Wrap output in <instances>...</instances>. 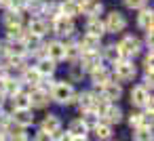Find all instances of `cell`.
<instances>
[{
  "label": "cell",
  "mask_w": 154,
  "mask_h": 141,
  "mask_svg": "<svg viewBox=\"0 0 154 141\" xmlns=\"http://www.w3.org/2000/svg\"><path fill=\"white\" fill-rule=\"evenodd\" d=\"M9 4H11V0H0V9H9Z\"/></svg>",
  "instance_id": "obj_46"
},
{
  "label": "cell",
  "mask_w": 154,
  "mask_h": 141,
  "mask_svg": "<svg viewBox=\"0 0 154 141\" xmlns=\"http://www.w3.org/2000/svg\"><path fill=\"white\" fill-rule=\"evenodd\" d=\"M30 141H53V135H49V133L38 128L34 135H30Z\"/></svg>",
  "instance_id": "obj_41"
},
{
  "label": "cell",
  "mask_w": 154,
  "mask_h": 141,
  "mask_svg": "<svg viewBox=\"0 0 154 141\" xmlns=\"http://www.w3.org/2000/svg\"><path fill=\"white\" fill-rule=\"evenodd\" d=\"M63 46H66V59L63 61H70V63H78V59H80V46H78V38H70V40H66L63 42Z\"/></svg>",
  "instance_id": "obj_24"
},
{
  "label": "cell",
  "mask_w": 154,
  "mask_h": 141,
  "mask_svg": "<svg viewBox=\"0 0 154 141\" xmlns=\"http://www.w3.org/2000/svg\"><path fill=\"white\" fill-rule=\"evenodd\" d=\"M13 110H30V95L28 93H17L15 97L9 99Z\"/></svg>",
  "instance_id": "obj_34"
},
{
  "label": "cell",
  "mask_w": 154,
  "mask_h": 141,
  "mask_svg": "<svg viewBox=\"0 0 154 141\" xmlns=\"http://www.w3.org/2000/svg\"><path fill=\"white\" fill-rule=\"evenodd\" d=\"M0 91L5 93L7 99L15 97L17 93H21V82H19V78H17V76H7V78H2V80H0Z\"/></svg>",
  "instance_id": "obj_16"
},
{
  "label": "cell",
  "mask_w": 154,
  "mask_h": 141,
  "mask_svg": "<svg viewBox=\"0 0 154 141\" xmlns=\"http://www.w3.org/2000/svg\"><path fill=\"white\" fill-rule=\"evenodd\" d=\"M150 97H152V93H148L141 84H135V86L131 88V93H129V101H131V105L137 107V110H141L143 103H146Z\"/></svg>",
  "instance_id": "obj_17"
},
{
  "label": "cell",
  "mask_w": 154,
  "mask_h": 141,
  "mask_svg": "<svg viewBox=\"0 0 154 141\" xmlns=\"http://www.w3.org/2000/svg\"><path fill=\"white\" fill-rule=\"evenodd\" d=\"M116 44H118V49L122 53V59H133L143 49V42L139 40V36H133V34H125Z\"/></svg>",
  "instance_id": "obj_3"
},
{
  "label": "cell",
  "mask_w": 154,
  "mask_h": 141,
  "mask_svg": "<svg viewBox=\"0 0 154 141\" xmlns=\"http://www.w3.org/2000/svg\"><path fill=\"white\" fill-rule=\"evenodd\" d=\"M23 7H26V0H11V4L7 11H15V13H23Z\"/></svg>",
  "instance_id": "obj_42"
},
{
  "label": "cell",
  "mask_w": 154,
  "mask_h": 141,
  "mask_svg": "<svg viewBox=\"0 0 154 141\" xmlns=\"http://www.w3.org/2000/svg\"><path fill=\"white\" fill-rule=\"evenodd\" d=\"M26 32L32 34V36H38V38H45L49 32H51V23L42 17H32L26 26Z\"/></svg>",
  "instance_id": "obj_9"
},
{
  "label": "cell",
  "mask_w": 154,
  "mask_h": 141,
  "mask_svg": "<svg viewBox=\"0 0 154 141\" xmlns=\"http://www.w3.org/2000/svg\"><path fill=\"white\" fill-rule=\"evenodd\" d=\"M19 82H21L23 86H28V88H36L38 82H40V74L34 70V65H28V68L19 74Z\"/></svg>",
  "instance_id": "obj_22"
},
{
  "label": "cell",
  "mask_w": 154,
  "mask_h": 141,
  "mask_svg": "<svg viewBox=\"0 0 154 141\" xmlns=\"http://www.w3.org/2000/svg\"><path fill=\"white\" fill-rule=\"evenodd\" d=\"M101 120H103V122H108L110 126H116V124H120V122L125 120V112H122V107H120L118 103H110V105H108V110L103 112Z\"/></svg>",
  "instance_id": "obj_15"
},
{
  "label": "cell",
  "mask_w": 154,
  "mask_h": 141,
  "mask_svg": "<svg viewBox=\"0 0 154 141\" xmlns=\"http://www.w3.org/2000/svg\"><path fill=\"white\" fill-rule=\"evenodd\" d=\"M2 23H5L7 30L9 28H21L23 26V15L21 13H15V11H7L2 15Z\"/></svg>",
  "instance_id": "obj_31"
},
{
  "label": "cell",
  "mask_w": 154,
  "mask_h": 141,
  "mask_svg": "<svg viewBox=\"0 0 154 141\" xmlns=\"http://www.w3.org/2000/svg\"><path fill=\"white\" fill-rule=\"evenodd\" d=\"M49 97H51V103H57V105H74L76 103V88L68 80H57V84L53 86V91L49 93Z\"/></svg>",
  "instance_id": "obj_1"
},
{
  "label": "cell",
  "mask_w": 154,
  "mask_h": 141,
  "mask_svg": "<svg viewBox=\"0 0 154 141\" xmlns=\"http://www.w3.org/2000/svg\"><path fill=\"white\" fill-rule=\"evenodd\" d=\"M137 78V65L133 63V59H120L118 63L112 65V80L125 84V82H133Z\"/></svg>",
  "instance_id": "obj_2"
},
{
  "label": "cell",
  "mask_w": 154,
  "mask_h": 141,
  "mask_svg": "<svg viewBox=\"0 0 154 141\" xmlns=\"http://www.w3.org/2000/svg\"><path fill=\"white\" fill-rule=\"evenodd\" d=\"M9 57V42L2 38V40H0V61H5Z\"/></svg>",
  "instance_id": "obj_43"
},
{
  "label": "cell",
  "mask_w": 154,
  "mask_h": 141,
  "mask_svg": "<svg viewBox=\"0 0 154 141\" xmlns=\"http://www.w3.org/2000/svg\"><path fill=\"white\" fill-rule=\"evenodd\" d=\"M38 128L45 130V133H49V135H57L59 130H63V122H61V118H59L57 114L49 112V114H45V118L40 120Z\"/></svg>",
  "instance_id": "obj_8"
},
{
  "label": "cell",
  "mask_w": 154,
  "mask_h": 141,
  "mask_svg": "<svg viewBox=\"0 0 154 141\" xmlns=\"http://www.w3.org/2000/svg\"><path fill=\"white\" fill-rule=\"evenodd\" d=\"M85 34L95 36V38H103V34H106L103 19H101V17H91V19H87V23H85Z\"/></svg>",
  "instance_id": "obj_20"
},
{
  "label": "cell",
  "mask_w": 154,
  "mask_h": 141,
  "mask_svg": "<svg viewBox=\"0 0 154 141\" xmlns=\"http://www.w3.org/2000/svg\"><path fill=\"white\" fill-rule=\"evenodd\" d=\"M59 7L63 17H70V19L80 17V0H59Z\"/></svg>",
  "instance_id": "obj_23"
},
{
  "label": "cell",
  "mask_w": 154,
  "mask_h": 141,
  "mask_svg": "<svg viewBox=\"0 0 154 141\" xmlns=\"http://www.w3.org/2000/svg\"><path fill=\"white\" fill-rule=\"evenodd\" d=\"M23 38H26V28L23 26L21 28H9L5 32V40L7 42H23Z\"/></svg>",
  "instance_id": "obj_33"
},
{
  "label": "cell",
  "mask_w": 154,
  "mask_h": 141,
  "mask_svg": "<svg viewBox=\"0 0 154 141\" xmlns=\"http://www.w3.org/2000/svg\"><path fill=\"white\" fill-rule=\"evenodd\" d=\"M139 84H141L148 93H152V76H143V80H141Z\"/></svg>",
  "instance_id": "obj_45"
},
{
  "label": "cell",
  "mask_w": 154,
  "mask_h": 141,
  "mask_svg": "<svg viewBox=\"0 0 154 141\" xmlns=\"http://www.w3.org/2000/svg\"><path fill=\"white\" fill-rule=\"evenodd\" d=\"M45 57H49L51 61L59 63L66 59V46H63V40H51V42H45Z\"/></svg>",
  "instance_id": "obj_10"
},
{
  "label": "cell",
  "mask_w": 154,
  "mask_h": 141,
  "mask_svg": "<svg viewBox=\"0 0 154 141\" xmlns=\"http://www.w3.org/2000/svg\"><path fill=\"white\" fill-rule=\"evenodd\" d=\"M122 2H125V7L131 9V11H141V9L148 7V0H122Z\"/></svg>",
  "instance_id": "obj_40"
},
{
  "label": "cell",
  "mask_w": 154,
  "mask_h": 141,
  "mask_svg": "<svg viewBox=\"0 0 154 141\" xmlns=\"http://www.w3.org/2000/svg\"><path fill=\"white\" fill-rule=\"evenodd\" d=\"M66 133H70V137H74V139H78V137H89V128L82 124L80 118H72V120L68 122Z\"/></svg>",
  "instance_id": "obj_25"
},
{
  "label": "cell",
  "mask_w": 154,
  "mask_h": 141,
  "mask_svg": "<svg viewBox=\"0 0 154 141\" xmlns=\"http://www.w3.org/2000/svg\"><path fill=\"white\" fill-rule=\"evenodd\" d=\"M2 78H7V70H5L2 63H0V80H2Z\"/></svg>",
  "instance_id": "obj_47"
},
{
  "label": "cell",
  "mask_w": 154,
  "mask_h": 141,
  "mask_svg": "<svg viewBox=\"0 0 154 141\" xmlns=\"http://www.w3.org/2000/svg\"><path fill=\"white\" fill-rule=\"evenodd\" d=\"M152 38H154V30H146L143 32V42H146L148 51H152Z\"/></svg>",
  "instance_id": "obj_44"
},
{
  "label": "cell",
  "mask_w": 154,
  "mask_h": 141,
  "mask_svg": "<svg viewBox=\"0 0 154 141\" xmlns=\"http://www.w3.org/2000/svg\"><path fill=\"white\" fill-rule=\"evenodd\" d=\"M61 15V7H59V0H47L45 9H42V19H47L49 23L53 19H57Z\"/></svg>",
  "instance_id": "obj_28"
},
{
  "label": "cell",
  "mask_w": 154,
  "mask_h": 141,
  "mask_svg": "<svg viewBox=\"0 0 154 141\" xmlns=\"http://www.w3.org/2000/svg\"><path fill=\"white\" fill-rule=\"evenodd\" d=\"M74 105L78 107L80 114L91 110V105H93V91H76V103Z\"/></svg>",
  "instance_id": "obj_26"
},
{
  "label": "cell",
  "mask_w": 154,
  "mask_h": 141,
  "mask_svg": "<svg viewBox=\"0 0 154 141\" xmlns=\"http://www.w3.org/2000/svg\"><path fill=\"white\" fill-rule=\"evenodd\" d=\"M112 141H114V139H112Z\"/></svg>",
  "instance_id": "obj_49"
},
{
  "label": "cell",
  "mask_w": 154,
  "mask_h": 141,
  "mask_svg": "<svg viewBox=\"0 0 154 141\" xmlns=\"http://www.w3.org/2000/svg\"><path fill=\"white\" fill-rule=\"evenodd\" d=\"M11 122L15 124V126H19V128H30V126H34V122H36V114H34V110H13L11 112Z\"/></svg>",
  "instance_id": "obj_7"
},
{
  "label": "cell",
  "mask_w": 154,
  "mask_h": 141,
  "mask_svg": "<svg viewBox=\"0 0 154 141\" xmlns=\"http://www.w3.org/2000/svg\"><path fill=\"white\" fill-rule=\"evenodd\" d=\"M47 0H26L23 13H28L30 17H42V9H45Z\"/></svg>",
  "instance_id": "obj_30"
},
{
  "label": "cell",
  "mask_w": 154,
  "mask_h": 141,
  "mask_svg": "<svg viewBox=\"0 0 154 141\" xmlns=\"http://www.w3.org/2000/svg\"><path fill=\"white\" fill-rule=\"evenodd\" d=\"M51 32L57 36V40H59V38L70 40V38H74V34H76V23H74V19L59 15L57 19L51 21Z\"/></svg>",
  "instance_id": "obj_4"
},
{
  "label": "cell",
  "mask_w": 154,
  "mask_h": 141,
  "mask_svg": "<svg viewBox=\"0 0 154 141\" xmlns=\"http://www.w3.org/2000/svg\"><path fill=\"white\" fill-rule=\"evenodd\" d=\"M85 78V72L78 68V63H72L70 65V72H68V82L72 84V82H80Z\"/></svg>",
  "instance_id": "obj_38"
},
{
  "label": "cell",
  "mask_w": 154,
  "mask_h": 141,
  "mask_svg": "<svg viewBox=\"0 0 154 141\" xmlns=\"http://www.w3.org/2000/svg\"><path fill=\"white\" fill-rule=\"evenodd\" d=\"M99 55H101V59L103 61H108V63H118L120 59H122V53H120V49H118V44L116 42H110V44H106V46H101V51H99Z\"/></svg>",
  "instance_id": "obj_19"
},
{
  "label": "cell",
  "mask_w": 154,
  "mask_h": 141,
  "mask_svg": "<svg viewBox=\"0 0 154 141\" xmlns=\"http://www.w3.org/2000/svg\"><path fill=\"white\" fill-rule=\"evenodd\" d=\"M108 103H118V99H122V84L120 82H116V80H110V82H106L99 91H97Z\"/></svg>",
  "instance_id": "obj_6"
},
{
  "label": "cell",
  "mask_w": 154,
  "mask_h": 141,
  "mask_svg": "<svg viewBox=\"0 0 154 141\" xmlns=\"http://www.w3.org/2000/svg\"><path fill=\"white\" fill-rule=\"evenodd\" d=\"M0 141H9V137H7L5 133H0Z\"/></svg>",
  "instance_id": "obj_48"
},
{
  "label": "cell",
  "mask_w": 154,
  "mask_h": 141,
  "mask_svg": "<svg viewBox=\"0 0 154 141\" xmlns=\"http://www.w3.org/2000/svg\"><path fill=\"white\" fill-rule=\"evenodd\" d=\"M49 105H51L49 93H45L40 88H32V93H30V110H47Z\"/></svg>",
  "instance_id": "obj_14"
},
{
  "label": "cell",
  "mask_w": 154,
  "mask_h": 141,
  "mask_svg": "<svg viewBox=\"0 0 154 141\" xmlns=\"http://www.w3.org/2000/svg\"><path fill=\"white\" fill-rule=\"evenodd\" d=\"M127 26H129V21H127V17H125V13H120V11H110L108 15H106V19H103V28H106V34H122L125 30H127Z\"/></svg>",
  "instance_id": "obj_5"
},
{
  "label": "cell",
  "mask_w": 154,
  "mask_h": 141,
  "mask_svg": "<svg viewBox=\"0 0 154 141\" xmlns=\"http://www.w3.org/2000/svg\"><path fill=\"white\" fill-rule=\"evenodd\" d=\"M89 78H91L93 91H99L106 82L112 80V70H108L106 65H99V68H95L93 72H89Z\"/></svg>",
  "instance_id": "obj_12"
},
{
  "label": "cell",
  "mask_w": 154,
  "mask_h": 141,
  "mask_svg": "<svg viewBox=\"0 0 154 141\" xmlns=\"http://www.w3.org/2000/svg\"><path fill=\"white\" fill-rule=\"evenodd\" d=\"M34 70L40 74V78H51V76L57 72V63H55V61H51L49 57H40V59L36 61Z\"/></svg>",
  "instance_id": "obj_21"
},
{
  "label": "cell",
  "mask_w": 154,
  "mask_h": 141,
  "mask_svg": "<svg viewBox=\"0 0 154 141\" xmlns=\"http://www.w3.org/2000/svg\"><path fill=\"white\" fill-rule=\"evenodd\" d=\"M131 141H154L152 128H148V126H139V128H135Z\"/></svg>",
  "instance_id": "obj_35"
},
{
  "label": "cell",
  "mask_w": 154,
  "mask_h": 141,
  "mask_svg": "<svg viewBox=\"0 0 154 141\" xmlns=\"http://www.w3.org/2000/svg\"><path fill=\"white\" fill-rule=\"evenodd\" d=\"M93 135H95V139L97 141H112V137H114V126H110L108 122H99L93 130H91Z\"/></svg>",
  "instance_id": "obj_27"
},
{
  "label": "cell",
  "mask_w": 154,
  "mask_h": 141,
  "mask_svg": "<svg viewBox=\"0 0 154 141\" xmlns=\"http://www.w3.org/2000/svg\"><path fill=\"white\" fill-rule=\"evenodd\" d=\"M99 65H103V59H101V55H99V53H80L78 68H80L85 74L93 72V70H95V68H99Z\"/></svg>",
  "instance_id": "obj_11"
},
{
  "label": "cell",
  "mask_w": 154,
  "mask_h": 141,
  "mask_svg": "<svg viewBox=\"0 0 154 141\" xmlns=\"http://www.w3.org/2000/svg\"><path fill=\"white\" fill-rule=\"evenodd\" d=\"M78 118H80V120H82V124L89 128V133H91V130H93V128H95V126L101 122V118H99V116H97L93 110H87V112H82Z\"/></svg>",
  "instance_id": "obj_32"
},
{
  "label": "cell",
  "mask_w": 154,
  "mask_h": 141,
  "mask_svg": "<svg viewBox=\"0 0 154 141\" xmlns=\"http://www.w3.org/2000/svg\"><path fill=\"white\" fill-rule=\"evenodd\" d=\"M125 120H127V124H129V128H131V130L139 128V126H141V110H135V112L125 114Z\"/></svg>",
  "instance_id": "obj_36"
},
{
  "label": "cell",
  "mask_w": 154,
  "mask_h": 141,
  "mask_svg": "<svg viewBox=\"0 0 154 141\" xmlns=\"http://www.w3.org/2000/svg\"><path fill=\"white\" fill-rule=\"evenodd\" d=\"M78 46L82 53H99L101 51V38H95V36H89V34H82V38H78Z\"/></svg>",
  "instance_id": "obj_18"
},
{
  "label": "cell",
  "mask_w": 154,
  "mask_h": 141,
  "mask_svg": "<svg viewBox=\"0 0 154 141\" xmlns=\"http://www.w3.org/2000/svg\"><path fill=\"white\" fill-rule=\"evenodd\" d=\"M55 84H57V80H55L53 76H51V78H40V82H38L36 88H40V91H45V93H51Z\"/></svg>",
  "instance_id": "obj_39"
},
{
  "label": "cell",
  "mask_w": 154,
  "mask_h": 141,
  "mask_svg": "<svg viewBox=\"0 0 154 141\" xmlns=\"http://www.w3.org/2000/svg\"><path fill=\"white\" fill-rule=\"evenodd\" d=\"M101 13H103V2L101 0H80V15H85L87 19L99 17Z\"/></svg>",
  "instance_id": "obj_13"
},
{
  "label": "cell",
  "mask_w": 154,
  "mask_h": 141,
  "mask_svg": "<svg viewBox=\"0 0 154 141\" xmlns=\"http://www.w3.org/2000/svg\"><path fill=\"white\" fill-rule=\"evenodd\" d=\"M9 57H23V59H28L23 42H9Z\"/></svg>",
  "instance_id": "obj_37"
},
{
  "label": "cell",
  "mask_w": 154,
  "mask_h": 141,
  "mask_svg": "<svg viewBox=\"0 0 154 141\" xmlns=\"http://www.w3.org/2000/svg\"><path fill=\"white\" fill-rule=\"evenodd\" d=\"M137 26L146 32V30H154V11L152 9H141L137 15Z\"/></svg>",
  "instance_id": "obj_29"
}]
</instances>
